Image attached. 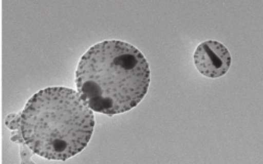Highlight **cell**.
<instances>
[{
  "instance_id": "1",
  "label": "cell",
  "mask_w": 263,
  "mask_h": 164,
  "mask_svg": "<svg viewBox=\"0 0 263 164\" xmlns=\"http://www.w3.org/2000/svg\"><path fill=\"white\" fill-rule=\"evenodd\" d=\"M93 111L75 90L55 87L40 90L10 121L34 153L65 161L88 145L95 128Z\"/></svg>"
},
{
  "instance_id": "3",
  "label": "cell",
  "mask_w": 263,
  "mask_h": 164,
  "mask_svg": "<svg viewBox=\"0 0 263 164\" xmlns=\"http://www.w3.org/2000/svg\"><path fill=\"white\" fill-rule=\"evenodd\" d=\"M197 70L205 77L223 76L231 65V55L223 44L216 40H207L197 47L194 55Z\"/></svg>"
},
{
  "instance_id": "2",
  "label": "cell",
  "mask_w": 263,
  "mask_h": 164,
  "mask_svg": "<svg viewBox=\"0 0 263 164\" xmlns=\"http://www.w3.org/2000/svg\"><path fill=\"white\" fill-rule=\"evenodd\" d=\"M76 77L82 101L92 111L112 116L142 101L149 87L151 71L136 47L110 40L88 49L81 57Z\"/></svg>"
}]
</instances>
